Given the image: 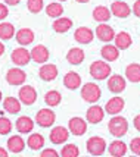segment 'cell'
I'll return each instance as SVG.
<instances>
[{"instance_id": "29", "label": "cell", "mask_w": 140, "mask_h": 157, "mask_svg": "<svg viewBox=\"0 0 140 157\" xmlns=\"http://www.w3.org/2000/svg\"><path fill=\"white\" fill-rule=\"evenodd\" d=\"M126 76L128 81L131 82H137L140 81V65L139 63H131V65H128L126 69Z\"/></svg>"}, {"instance_id": "13", "label": "cell", "mask_w": 140, "mask_h": 157, "mask_svg": "<svg viewBox=\"0 0 140 157\" xmlns=\"http://www.w3.org/2000/svg\"><path fill=\"white\" fill-rule=\"evenodd\" d=\"M114 41H115V47L118 48V50H127L133 44L131 35L128 34V33H126V31H121V33L114 35Z\"/></svg>"}, {"instance_id": "47", "label": "cell", "mask_w": 140, "mask_h": 157, "mask_svg": "<svg viewBox=\"0 0 140 157\" xmlns=\"http://www.w3.org/2000/svg\"><path fill=\"white\" fill-rule=\"evenodd\" d=\"M2 98H3V97H2V91H0V101H2Z\"/></svg>"}, {"instance_id": "5", "label": "cell", "mask_w": 140, "mask_h": 157, "mask_svg": "<svg viewBox=\"0 0 140 157\" xmlns=\"http://www.w3.org/2000/svg\"><path fill=\"white\" fill-rule=\"evenodd\" d=\"M87 150L93 156H100L106 150V141L102 137H91L87 141Z\"/></svg>"}, {"instance_id": "18", "label": "cell", "mask_w": 140, "mask_h": 157, "mask_svg": "<svg viewBox=\"0 0 140 157\" xmlns=\"http://www.w3.org/2000/svg\"><path fill=\"white\" fill-rule=\"evenodd\" d=\"M70 138V132L63 126H56L50 132V141L53 144H63Z\"/></svg>"}, {"instance_id": "4", "label": "cell", "mask_w": 140, "mask_h": 157, "mask_svg": "<svg viewBox=\"0 0 140 157\" xmlns=\"http://www.w3.org/2000/svg\"><path fill=\"white\" fill-rule=\"evenodd\" d=\"M56 121V115L53 110L50 109H42L40 112H37V115H35V122L38 123L40 126L43 128H49L52 126Z\"/></svg>"}, {"instance_id": "7", "label": "cell", "mask_w": 140, "mask_h": 157, "mask_svg": "<svg viewBox=\"0 0 140 157\" xmlns=\"http://www.w3.org/2000/svg\"><path fill=\"white\" fill-rule=\"evenodd\" d=\"M27 79V75H25V72L19 68H12L7 71L6 74V81L7 84H10V85H22L24 82Z\"/></svg>"}, {"instance_id": "16", "label": "cell", "mask_w": 140, "mask_h": 157, "mask_svg": "<svg viewBox=\"0 0 140 157\" xmlns=\"http://www.w3.org/2000/svg\"><path fill=\"white\" fill-rule=\"evenodd\" d=\"M93 31H91L90 28H86V27H80L75 29V34H74V38L75 41H78L80 44H90L91 41H93Z\"/></svg>"}, {"instance_id": "9", "label": "cell", "mask_w": 140, "mask_h": 157, "mask_svg": "<svg viewBox=\"0 0 140 157\" xmlns=\"http://www.w3.org/2000/svg\"><path fill=\"white\" fill-rule=\"evenodd\" d=\"M30 56H31V59H33L35 63H46V62L49 60L50 53L46 46L38 44V46H35V47L30 52Z\"/></svg>"}, {"instance_id": "37", "label": "cell", "mask_w": 140, "mask_h": 157, "mask_svg": "<svg viewBox=\"0 0 140 157\" xmlns=\"http://www.w3.org/2000/svg\"><path fill=\"white\" fill-rule=\"evenodd\" d=\"M10 131H12V122L6 117H0V134L6 135Z\"/></svg>"}, {"instance_id": "1", "label": "cell", "mask_w": 140, "mask_h": 157, "mask_svg": "<svg viewBox=\"0 0 140 157\" xmlns=\"http://www.w3.org/2000/svg\"><path fill=\"white\" fill-rule=\"evenodd\" d=\"M108 129H109V132H111L114 137H117V138L124 137L127 134V131H128V122H127L126 117L115 116L109 121Z\"/></svg>"}, {"instance_id": "23", "label": "cell", "mask_w": 140, "mask_h": 157, "mask_svg": "<svg viewBox=\"0 0 140 157\" xmlns=\"http://www.w3.org/2000/svg\"><path fill=\"white\" fill-rule=\"evenodd\" d=\"M70 28H72V21L70 18H56V21L53 22V29L59 34H63V33H68Z\"/></svg>"}, {"instance_id": "32", "label": "cell", "mask_w": 140, "mask_h": 157, "mask_svg": "<svg viewBox=\"0 0 140 157\" xmlns=\"http://www.w3.org/2000/svg\"><path fill=\"white\" fill-rule=\"evenodd\" d=\"M15 35V27L9 22H0V40H10Z\"/></svg>"}, {"instance_id": "40", "label": "cell", "mask_w": 140, "mask_h": 157, "mask_svg": "<svg viewBox=\"0 0 140 157\" xmlns=\"http://www.w3.org/2000/svg\"><path fill=\"white\" fill-rule=\"evenodd\" d=\"M47 156L58 157V151H56V150H52V148H47V150H43V151H42V157H47Z\"/></svg>"}, {"instance_id": "26", "label": "cell", "mask_w": 140, "mask_h": 157, "mask_svg": "<svg viewBox=\"0 0 140 157\" xmlns=\"http://www.w3.org/2000/svg\"><path fill=\"white\" fill-rule=\"evenodd\" d=\"M93 19L98 21V22H108L111 19V10L108 9L106 6H98L94 7L93 10Z\"/></svg>"}, {"instance_id": "21", "label": "cell", "mask_w": 140, "mask_h": 157, "mask_svg": "<svg viewBox=\"0 0 140 157\" xmlns=\"http://www.w3.org/2000/svg\"><path fill=\"white\" fill-rule=\"evenodd\" d=\"M7 148L10 153H21L25 148V141L22 140L21 135H14L7 140Z\"/></svg>"}, {"instance_id": "33", "label": "cell", "mask_w": 140, "mask_h": 157, "mask_svg": "<svg viewBox=\"0 0 140 157\" xmlns=\"http://www.w3.org/2000/svg\"><path fill=\"white\" fill-rule=\"evenodd\" d=\"M61 100H62L61 93H59V91H55V90L49 91V93L44 96V101H46V104H47V106H50V107H55V106H58V104L61 103Z\"/></svg>"}, {"instance_id": "35", "label": "cell", "mask_w": 140, "mask_h": 157, "mask_svg": "<svg viewBox=\"0 0 140 157\" xmlns=\"http://www.w3.org/2000/svg\"><path fill=\"white\" fill-rule=\"evenodd\" d=\"M80 150H78V147L75 144H68V145H65L61 151V156L62 157H77Z\"/></svg>"}, {"instance_id": "22", "label": "cell", "mask_w": 140, "mask_h": 157, "mask_svg": "<svg viewBox=\"0 0 140 157\" xmlns=\"http://www.w3.org/2000/svg\"><path fill=\"white\" fill-rule=\"evenodd\" d=\"M16 41L21 46H28V44H31L34 41V33L30 28H21L16 33Z\"/></svg>"}, {"instance_id": "42", "label": "cell", "mask_w": 140, "mask_h": 157, "mask_svg": "<svg viewBox=\"0 0 140 157\" xmlns=\"http://www.w3.org/2000/svg\"><path fill=\"white\" fill-rule=\"evenodd\" d=\"M19 2H21V0H5V3H6V5H10V6H16Z\"/></svg>"}, {"instance_id": "46", "label": "cell", "mask_w": 140, "mask_h": 157, "mask_svg": "<svg viewBox=\"0 0 140 157\" xmlns=\"http://www.w3.org/2000/svg\"><path fill=\"white\" fill-rule=\"evenodd\" d=\"M78 3H87V2H90V0H77Z\"/></svg>"}, {"instance_id": "17", "label": "cell", "mask_w": 140, "mask_h": 157, "mask_svg": "<svg viewBox=\"0 0 140 157\" xmlns=\"http://www.w3.org/2000/svg\"><path fill=\"white\" fill-rule=\"evenodd\" d=\"M108 88H109V91L115 93V94L122 93V91L126 90V79L121 75H112L111 78L108 79Z\"/></svg>"}, {"instance_id": "30", "label": "cell", "mask_w": 140, "mask_h": 157, "mask_svg": "<svg viewBox=\"0 0 140 157\" xmlns=\"http://www.w3.org/2000/svg\"><path fill=\"white\" fill-rule=\"evenodd\" d=\"M109 154H112V156L115 157H121L124 156L127 153V145L122 141H119V140H117V141H114V143H111V145H109Z\"/></svg>"}, {"instance_id": "14", "label": "cell", "mask_w": 140, "mask_h": 157, "mask_svg": "<svg viewBox=\"0 0 140 157\" xmlns=\"http://www.w3.org/2000/svg\"><path fill=\"white\" fill-rule=\"evenodd\" d=\"M124 106H126V101L121 97H112L111 100L105 104L103 110L106 113H109V115H118L119 112L124 109Z\"/></svg>"}, {"instance_id": "38", "label": "cell", "mask_w": 140, "mask_h": 157, "mask_svg": "<svg viewBox=\"0 0 140 157\" xmlns=\"http://www.w3.org/2000/svg\"><path fill=\"white\" fill-rule=\"evenodd\" d=\"M131 147V151H133L136 156H140V138L139 137H136V138H133L131 140V144H130Z\"/></svg>"}, {"instance_id": "6", "label": "cell", "mask_w": 140, "mask_h": 157, "mask_svg": "<svg viewBox=\"0 0 140 157\" xmlns=\"http://www.w3.org/2000/svg\"><path fill=\"white\" fill-rule=\"evenodd\" d=\"M10 59H12V62H14L16 66H25V65L30 63L31 56H30V52H28L27 48L19 47V48H15L14 52H12Z\"/></svg>"}, {"instance_id": "19", "label": "cell", "mask_w": 140, "mask_h": 157, "mask_svg": "<svg viewBox=\"0 0 140 157\" xmlns=\"http://www.w3.org/2000/svg\"><path fill=\"white\" fill-rule=\"evenodd\" d=\"M103 116H105V110L102 109L100 106H96V104H93L90 109L87 110V115H86L87 122L90 123H99L103 119Z\"/></svg>"}, {"instance_id": "12", "label": "cell", "mask_w": 140, "mask_h": 157, "mask_svg": "<svg viewBox=\"0 0 140 157\" xmlns=\"http://www.w3.org/2000/svg\"><path fill=\"white\" fill-rule=\"evenodd\" d=\"M130 12H131L130 6L127 3H124L122 0H117L111 5V13L117 18H127L130 15Z\"/></svg>"}, {"instance_id": "43", "label": "cell", "mask_w": 140, "mask_h": 157, "mask_svg": "<svg viewBox=\"0 0 140 157\" xmlns=\"http://www.w3.org/2000/svg\"><path fill=\"white\" fill-rule=\"evenodd\" d=\"M139 122H140V116L137 115V116L134 117V126H136V129H137V131L140 129V123Z\"/></svg>"}, {"instance_id": "41", "label": "cell", "mask_w": 140, "mask_h": 157, "mask_svg": "<svg viewBox=\"0 0 140 157\" xmlns=\"http://www.w3.org/2000/svg\"><path fill=\"white\" fill-rule=\"evenodd\" d=\"M134 15L137 18L140 16V0H136V3H134Z\"/></svg>"}, {"instance_id": "48", "label": "cell", "mask_w": 140, "mask_h": 157, "mask_svg": "<svg viewBox=\"0 0 140 157\" xmlns=\"http://www.w3.org/2000/svg\"><path fill=\"white\" fill-rule=\"evenodd\" d=\"M61 2H65V0H61Z\"/></svg>"}, {"instance_id": "2", "label": "cell", "mask_w": 140, "mask_h": 157, "mask_svg": "<svg viewBox=\"0 0 140 157\" xmlns=\"http://www.w3.org/2000/svg\"><path fill=\"white\" fill-rule=\"evenodd\" d=\"M90 75L94 79H106L111 75V66L103 60H96L90 65Z\"/></svg>"}, {"instance_id": "27", "label": "cell", "mask_w": 140, "mask_h": 157, "mask_svg": "<svg viewBox=\"0 0 140 157\" xmlns=\"http://www.w3.org/2000/svg\"><path fill=\"white\" fill-rule=\"evenodd\" d=\"M3 107L6 112L12 113V115H16L18 112H21V101L15 97H6L5 101H3Z\"/></svg>"}, {"instance_id": "44", "label": "cell", "mask_w": 140, "mask_h": 157, "mask_svg": "<svg viewBox=\"0 0 140 157\" xmlns=\"http://www.w3.org/2000/svg\"><path fill=\"white\" fill-rule=\"evenodd\" d=\"M0 157H7V151L0 147Z\"/></svg>"}, {"instance_id": "24", "label": "cell", "mask_w": 140, "mask_h": 157, "mask_svg": "<svg viewBox=\"0 0 140 157\" xmlns=\"http://www.w3.org/2000/svg\"><path fill=\"white\" fill-rule=\"evenodd\" d=\"M100 55H102V57H103L106 62H114L119 57V50L115 47V46H112V44H106V46L102 47Z\"/></svg>"}, {"instance_id": "11", "label": "cell", "mask_w": 140, "mask_h": 157, "mask_svg": "<svg viewBox=\"0 0 140 157\" xmlns=\"http://www.w3.org/2000/svg\"><path fill=\"white\" fill-rule=\"evenodd\" d=\"M38 76L46 82L53 81V79H56V76H58V68H56L53 63H44L42 68H40V71H38Z\"/></svg>"}, {"instance_id": "20", "label": "cell", "mask_w": 140, "mask_h": 157, "mask_svg": "<svg viewBox=\"0 0 140 157\" xmlns=\"http://www.w3.org/2000/svg\"><path fill=\"white\" fill-rule=\"evenodd\" d=\"M63 84H65V87L68 90H77L78 87L81 85V76L78 75L77 72L71 71V72H68V74L65 75Z\"/></svg>"}, {"instance_id": "45", "label": "cell", "mask_w": 140, "mask_h": 157, "mask_svg": "<svg viewBox=\"0 0 140 157\" xmlns=\"http://www.w3.org/2000/svg\"><path fill=\"white\" fill-rule=\"evenodd\" d=\"M3 53H5V44H3V43L0 41V56L3 55Z\"/></svg>"}, {"instance_id": "31", "label": "cell", "mask_w": 140, "mask_h": 157, "mask_svg": "<svg viewBox=\"0 0 140 157\" xmlns=\"http://www.w3.org/2000/svg\"><path fill=\"white\" fill-rule=\"evenodd\" d=\"M28 147L34 151L43 148L44 147V137L42 134H31L28 137Z\"/></svg>"}, {"instance_id": "10", "label": "cell", "mask_w": 140, "mask_h": 157, "mask_svg": "<svg viewBox=\"0 0 140 157\" xmlns=\"http://www.w3.org/2000/svg\"><path fill=\"white\" fill-rule=\"evenodd\" d=\"M68 129H70L71 134L80 137V135L86 134V131H87V122L84 119H81V117H72V119H70Z\"/></svg>"}, {"instance_id": "3", "label": "cell", "mask_w": 140, "mask_h": 157, "mask_svg": "<svg viewBox=\"0 0 140 157\" xmlns=\"http://www.w3.org/2000/svg\"><path fill=\"white\" fill-rule=\"evenodd\" d=\"M102 96V91L96 84L93 82H87L81 88V97L84 98V101L87 103H96Z\"/></svg>"}, {"instance_id": "36", "label": "cell", "mask_w": 140, "mask_h": 157, "mask_svg": "<svg viewBox=\"0 0 140 157\" xmlns=\"http://www.w3.org/2000/svg\"><path fill=\"white\" fill-rule=\"evenodd\" d=\"M27 7L31 13H40L43 10V0H27Z\"/></svg>"}, {"instance_id": "15", "label": "cell", "mask_w": 140, "mask_h": 157, "mask_svg": "<svg viewBox=\"0 0 140 157\" xmlns=\"http://www.w3.org/2000/svg\"><path fill=\"white\" fill-rule=\"evenodd\" d=\"M96 35L100 41H105V43H109L111 40H114V35H115V31L111 25H106L105 22L103 24H99V27L96 28Z\"/></svg>"}, {"instance_id": "34", "label": "cell", "mask_w": 140, "mask_h": 157, "mask_svg": "<svg viewBox=\"0 0 140 157\" xmlns=\"http://www.w3.org/2000/svg\"><path fill=\"white\" fill-rule=\"evenodd\" d=\"M46 13H47V16H50V18H59V16L63 13V6L61 3L53 2V3L47 5V7H46Z\"/></svg>"}, {"instance_id": "25", "label": "cell", "mask_w": 140, "mask_h": 157, "mask_svg": "<svg viewBox=\"0 0 140 157\" xmlns=\"http://www.w3.org/2000/svg\"><path fill=\"white\" fill-rule=\"evenodd\" d=\"M33 128H34V122L28 116H21L16 121V131L21 134H28L33 131Z\"/></svg>"}, {"instance_id": "39", "label": "cell", "mask_w": 140, "mask_h": 157, "mask_svg": "<svg viewBox=\"0 0 140 157\" xmlns=\"http://www.w3.org/2000/svg\"><path fill=\"white\" fill-rule=\"evenodd\" d=\"M9 15V10H7V6L6 5H2L0 3V21H3Z\"/></svg>"}, {"instance_id": "8", "label": "cell", "mask_w": 140, "mask_h": 157, "mask_svg": "<svg viewBox=\"0 0 140 157\" xmlns=\"http://www.w3.org/2000/svg\"><path fill=\"white\" fill-rule=\"evenodd\" d=\"M35 100H37V91L34 90V87L31 85H24L19 90V101L27 104V106H31L34 104Z\"/></svg>"}, {"instance_id": "28", "label": "cell", "mask_w": 140, "mask_h": 157, "mask_svg": "<svg viewBox=\"0 0 140 157\" xmlns=\"http://www.w3.org/2000/svg\"><path fill=\"white\" fill-rule=\"evenodd\" d=\"M66 60L70 62L71 65H80V63H83L84 60V52L81 48H71L70 52H68V55H66Z\"/></svg>"}]
</instances>
